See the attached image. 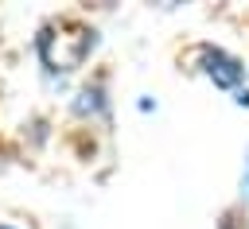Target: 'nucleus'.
I'll use <instances>...</instances> for the list:
<instances>
[{"instance_id":"1","label":"nucleus","mask_w":249,"mask_h":229,"mask_svg":"<svg viewBox=\"0 0 249 229\" xmlns=\"http://www.w3.org/2000/svg\"><path fill=\"white\" fill-rule=\"evenodd\" d=\"M206 58H210V66H206V74L218 82V85H233L237 78H241V66L233 62V58H226L222 50H206Z\"/></svg>"},{"instance_id":"2","label":"nucleus","mask_w":249,"mask_h":229,"mask_svg":"<svg viewBox=\"0 0 249 229\" xmlns=\"http://www.w3.org/2000/svg\"><path fill=\"white\" fill-rule=\"evenodd\" d=\"M245 190H249V179H245Z\"/></svg>"},{"instance_id":"3","label":"nucleus","mask_w":249,"mask_h":229,"mask_svg":"<svg viewBox=\"0 0 249 229\" xmlns=\"http://www.w3.org/2000/svg\"><path fill=\"white\" fill-rule=\"evenodd\" d=\"M0 229H12V225H0Z\"/></svg>"}]
</instances>
